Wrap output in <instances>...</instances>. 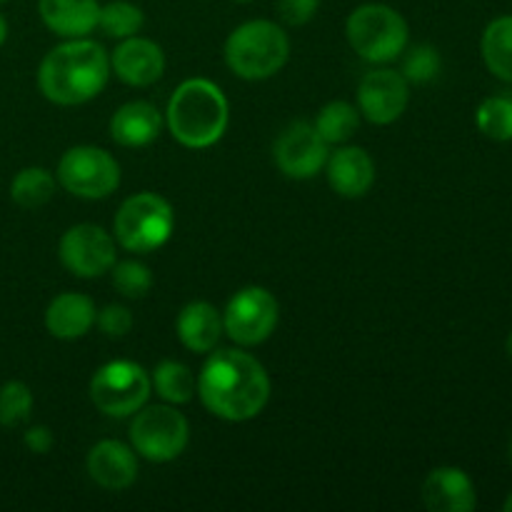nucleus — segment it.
I'll return each instance as SVG.
<instances>
[{
    "label": "nucleus",
    "instance_id": "18",
    "mask_svg": "<svg viewBox=\"0 0 512 512\" xmlns=\"http://www.w3.org/2000/svg\"><path fill=\"white\" fill-rule=\"evenodd\" d=\"M163 123V115L153 103L133 100V103L120 105L110 118V138L123 148H145L158 140Z\"/></svg>",
    "mask_w": 512,
    "mask_h": 512
},
{
    "label": "nucleus",
    "instance_id": "32",
    "mask_svg": "<svg viewBox=\"0 0 512 512\" xmlns=\"http://www.w3.org/2000/svg\"><path fill=\"white\" fill-rule=\"evenodd\" d=\"M318 8L320 0H278L280 18H283V23L293 25V28L310 23L315 13H318Z\"/></svg>",
    "mask_w": 512,
    "mask_h": 512
},
{
    "label": "nucleus",
    "instance_id": "2",
    "mask_svg": "<svg viewBox=\"0 0 512 512\" xmlns=\"http://www.w3.org/2000/svg\"><path fill=\"white\" fill-rule=\"evenodd\" d=\"M110 78V55L90 38L55 45L38 70V88L55 105H83L103 93Z\"/></svg>",
    "mask_w": 512,
    "mask_h": 512
},
{
    "label": "nucleus",
    "instance_id": "26",
    "mask_svg": "<svg viewBox=\"0 0 512 512\" xmlns=\"http://www.w3.org/2000/svg\"><path fill=\"white\" fill-rule=\"evenodd\" d=\"M145 23V15L138 5L128 3V0H113L108 5H100L98 28L103 30L108 38L125 40L140 33Z\"/></svg>",
    "mask_w": 512,
    "mask_h": 512
},
{
    "label": "nucleus",
    "instance_id": "20",
    "mask_svg": "<svg viewBox=\"0 0 512 512\" xmlns=\"http://www.w3.org/2000/svg\"><path fill=\"white\" fill-rule=\"evenodd\" d=\"M98 310L88 295L80 293H60L50 300L45 310V328L58 340H78L90 333L95 325Z\"/></svg>",
    "mask_w": 512,
    "mask_h": 512
},
{
    "label": "nucleus",
    "instance_id": "27",
    "mask_svg": "<svg viewBox=\"0 0 512 512\" xmlns=\"http://www.w3.org/2000/svg\"><path fill=\"white\" fill-rule=\"evenodd\" d=\"M478 130L490 140L510 143L512 140V98L510 95H493L478 105L475 113Z\"/></svg>",
    "mask_w": 512,
    "mask_h": 512
},
{
    "label": "nucleus",
    "instance_id": "38",
    "mask_svg": "<svg viewBox=\"0 0 512 512\" xmlns=\"http://www.w3.org/2000/svg\"><path fill=\"white\" fill-rule=\"evenodd\" d=\"M238 3H253V0H238Z\"/></svg>",
    "mask_w": 512,
    "mask_h": 512
},
{
    "label": "nucleus",
    "instance_id": "31",
    "mask_svg": "<svg viewBox=\"0 0 512 512\" xmlns=\"http://www.w3.org/2000/svg\"><path fill=\"white\" fill-rule=\"evenodd\" d=\"M95 323H98V328L108 338H125L133 330L135 320L125 305H105L98 313V318H95Z\"/></svg>",
    "mask_w": 512,
    "mask_h": 512
},
{
    "label": "nucleus",
    "instance_id": "35",
    "mask_svg": "<svg viewBox=\"0 0 512 512\" xmlns=\"http://www.w3.org/2000/svg\"><path fill=\"white\" fill-rule=\"evenodd\" d=\"M505 350H508V358L512 360V333L508 335V343H505Z\"/></svg>",
    "mask_w": 512,
    "mask_h": 512
},
{
    "label": "nucleus",
    "instance_id": "6",
    "mask_svg": "<svg viewBox=\"0 0 512 512\" xmlns=\"http://www.w3.org/2000/svg\"><path fill=\"white\" fill-rule=\"evenodd\" d=\"M115 240L130 253L163 248L175 228L173 205L158 193H138L120 205L113 220Z\"/></svg>",
    "mask_w": 512,
    "mask_h": 512
},
{
    "label": "nucleus",
    "instance_id": "7",
    "mask_svg": "<svg viewBox=\"0 0 512 512\" xmlns=\"http://www.w3.org/2000/svg\"><path fill=\"white\" fill-rule=\"evenodd\" d=\"M190 428L175 405H143L130 423V443L150 463H170L188 448Z\"/></svg>",
    "mask_w": 512,
    "mask_h": 512
},
{
    "label": "nucleus",
    "instance_id": "5",
    "mask_svg": "<svg viewBox=\"0 0 512 512\" xmlns=\"http://www.w3.org/2000/svg\"><path fill=\"white\" fill-rule=\"evenodd\" d=\"M345 35L355 53L375 65L400 58L408 48L410 30L403 15L383 3H365L348 15Z\"/></svg>",
    "mask_w": 512,
    "mask_h": 512
},
{
    "label": "nucleus",
    "instance_id": "29",
    "mask_svg": "<svg viewBox=\"0 0 512 512\" xmlns=\"http://www.w3.org/2000/svg\"><path fill=\"white\" fill-rule=\"evenodd\" d=\"M113 273V285L120 295L130 300H140L153 288V273L140 260H120L110 268Z\"/></svg>",
    "mask_w": 512,
    "mask_h": 512
},
{
    "label": "nucleus",
    "instance_id": "12",
    "mask_svg": "<svg viewBox=\"0 0 512 512\" xmlns=\"http://www.w3.org/2000/svg\"><path fill=\"white\" fill-rule=\"evenodd\" d=\"M275 165L285 178L308 180L315 178L328 163V143L320 138L315 125L298 120L290 123L275 140Z\"/></svg>",
    "mask_w": 512,
    "mask_h": 512
},
{
    "label": "nucleus",
    "instance_id": "30",
    "mask_svg": "<svg viewBox=\"0 0 512 512\" xmlns=\"http://www.w3.org/2000/svg\"><path fill=\"white\" fill-rule=\"evenodd\" d=\"M440 65H443V60H440V53L433 48V45H415V48H410L408 53H405L403 58V78L408 80V83H430V80L438 78L440 73Z\"/></svg>",
    "mask_w": 512,
    "mask_h": 512
},
{
    "label": "nucleus",
    "instance_id": "11",
    "mask_svg": "<svg viewBox=\"0 0 512 512\" xmlns=\"http://www.w3.org/2000/svg\"><path fill=\"white\" fill-rule=\"evenodd\" d=\"M58 253L60 263L78 278H100L115 265V240L100 225L80 223L65 230Z\"/></svg>",
    "mask_w": 512,
    "mask_h": 512
},
{
    "label": "nucleus",
    "instance_id": "14",
    "mask_svg": "<svg viewBox=\"0 0 512 512\" xmlns=\"http://www.w3.org/2000/svg\"><path fill=\"white\" fill-rule=\"evenodd\" d=\"M110 70L133 88H148L165 73V55L158 43L148 38H125L110 55Z\"/></svg>",
    "mask_w": 512,
    "mask_h": 512
},
{
    "label": "nucleus",
    "instance_id": "25",
    "mask_svg": "<svg viewBox=\"0 0 512 512\" xmlns=\"http://www.w3.org/2000/svg\"><path fill=\"white\" fill-rule=\"evenodd\" d=\"M55 193V178L45 168H23L10 183V198L25 210H35L48 203Z\"/></svg>",
    "mask_w": 512,
    "mask_h": 512
},
{
    "label": "nucleus",
    "instance_id": "8",
    "mask_svg": "<svg viewBox=\"0 0 512 512\" xmlns=\"http://www.w3.org/2000/svg\"><path fill=\"white\" fill-rule=\"evenodd\" d=\"M153 380L143 365L133 360H113L98 368L90 380V400L110 418H130L150 398Z\"/></svg>",
    "mask_w": 512,
    "mask_h": 512
},
{
    "label": "nucleus",
    "instance_id": "21",
    "mask_svg": "<svg viewBox=\"0 0 512 512\" xmlns=\"http://www.w3.org/2000/svg\"><path fill=\"white\" fill-rule=\"evenodd\" d=\"M175 333L180 343L193 353H210L218 345L220 335L225 333L223 315L205 300H195L178 313Z\"/></svg>",
    "mask_w": 512,
    "mask_h": 512
},
{
    "label": "nucleus",
    "instance_id": "10",
    "mask_svg": "<svg viewBox=\"0 0 512 512\" xmlns=\"http://www.w3.org/2000/svg\"><path fill=\"white\" fill-rule=\"evenodd\" d=\"M278 318L280 305L275 295L260 285H250L230 298L223 313V328L233 343L250 348L265 343L275 333Z\"/></svg>",
    "mask_w": 512,
    "mask_h": 512
},
{
    "label": "nucleus",
    "instance_id": "1",
    "mask_svg": "<svg viewBox=\"0 0 512 512\" xmlns=\"http://www.w3.org/2000/svg\"><path fill=\"white\" fill-rule=\"evenodd\" d=\"M198 395L215 418L245 423L268 405L270 378L253 355L225 348L205 360L198 375Z\"/></svg>",
    "mask_w": 512,
    "mask_h": 512
},
{
    "label": "nucleus",
    "instance_id": "39",
    "mask_svg": "<svg viewBox=\"0 0 512 512\" xmlns=\"http://www.w3.org/2000/svg\"><path fill=\"white\" fill-rule=\"evenodd\" d=\"M5 3H8V0H0V5H5Z\"/></svg>",
    "mask_w": 512,
    "mask_h": 512
},
{
    "label": "nucleus",
    "instance_id": "37",
    "mask_svg": "<svg viewBox=\"0 0 512 512\" xmlns=\"http://www.w3.org/2000/svg\"><path fill=\"white\" fill-rule=\"evenodd\" d=\"M508 460H510V465H512V438H510V443H508Z\"/></svg>",
    "mask_w": 512,
    "mask_h": 512
},
{
    "label": "nucleus",
    "instance_id": "22",
    "mask_svg": "<svg viewBox=\"0 0 512 512\" xmlns=\"http://www.w3.org/2000/svg\"><path fill=\"white\" fill-rule=\"evenodd\" d=\"M480 53L495 78L512 83V15H500L485 28Z\"/></svg>",
    "mask_w": 512,
    "mask_h": 512
},
{
    "label": "nucleus",
    "instance_id": "15",
    "mask_svg": "<svg viewBox=\"0 0 512 512\" xmlns=\"http://www.w3.org/2000/svg\"><path fill=\"white\" fill-rule=\"evenodd\" d=\"M423 503L433 512H470L478 505V493L465 470L443 465L425 478Z\"/></svg>",
    "mask_w": 512,
    "mask_h": 512
},
{
    "label": "nucleus",
    "instance_id": "24",
    "mask_svg": "<svg viewBox=\"0 0 512 512\" xmlns=\"http://www.w3.org/2000/svg\"><path fill=\"white\" fill-rule=\"evenodd\" d=\"M360 125V110L345 100H333L315 118V130L328 145H340L353 138Z\"/></svg>",
    "mask_w": 512,
    "mask_h": 512
},
{
    "label": "nucleus",
    "instance_id": "19",
    "mask_svg": "<svg viewBox=\"0 0 512 512\" xmlns=\"http://www.w3.org/2000/svg\"><path fill=\"white\" fill-rule=\"evenodd\" d=\"M45 28L60 38H88L98 28V0H38Z\"/></svg>",
    "mask_w": 512,
    "mask_h": 512
},
{
    "label": "nucleus",
    "instance_id": "3",
    "mask_svg": "<svg viewBox=\"0 0 512 512\" xmlns=\"http://www.w3.org/2000/svg\"><path fill=\"white\" fill-rule=\"evenodd\" d=\"M165 123L173 138L185 148H210L228 130V98L213 80L190 78L180 83L170 98Z\"/></svg>",
    "mask_w": 512,
    "mask_h": 512
},
{
    "label": "nucleus",
    "instance_id": "36",
    "mask_svg": "<svg viewBox=\"0 0 512 512\" xmlns=\"http://www.w3.org/2000/svg\"><path fill=\"white\" fill-rule=\"evenodd\" d=\"M503 510H505V512H512V495L503 503Z\"/></svg>",
    "mask_w": 512,
    "mask_h": 512
},
{
    "label": "nucleus",
    "instance_id": "4",
    "mask_svg": "<svg viewBox=\"0 0 512 512\" xmlns=\"http://www.w3.org/2000/svg\"><path fill=\"white\" fill-rule=\"evenodd\" d=\"M288 58V33L273 20H248L225 40V63L243 80L273 78Z\"/></svg>",
    "mask_w": 512,
    "mask_h": 512
},
{
    "label": "nucleus",
    "instance_id": "23",
    "mask_svg": "<svg viewBox=\"0 0 512 512\" xmlns=\"http://www.w3.org/2000/svg\"><path fill=\"white\" fill-rule=\"evenodd\" d=\"M150 380L155 385V393L170 405L190 403L193 395L198 393V378L188 365L178 363V360H163V363L155 365Z\"/></svg>",
    "mask_w": 512,
    "mask_h": 512
},
{
    "label": "nucleus",
    "instance_id": "13",
    "mask_svg": "<svg viewBox=\"0 0 512 512\" xmlns=\"http://www.w3.org/2000/svg\"><path fill=\"white\" fill-rule=\"evenodd\" d=\"M410 103V83L390 68L370 70L358 85V110L375 125H390Z\"/></svg>",
    "mask_w": 512,
    "mask_h": 512
},
{
    "label": "nucleus",
    "instance_id": "34",
    "mask_svg": "<svg viewBox=\"0 0 512 512\" xmlns=\"http://www.w3.org/2000/svg\"><path fill=\"white\" fill-rule=\"evenodd\" d=\"M5 38H8V23H5V18L0 15V45L5 43Z\"/></svg>",
    "mask_w": 512,
    "mask_h": 512
},
{
    "label": "nucleus",
    "instance_id": "33",
    "mask_svg": "<svg viewBox=\"0 0 512 512\" xmlns=\"http://www.w3.org/2000/svg\"><path fill=\"white\" fill-rule=\"evenodd\" d=\"M23 443H25V448L35 455L50 453L55 445L53 430H50L48 425H35V428H28L23 435Z\"/></svg>",
    "mask_w": 512,
    "mask_h": 512
},
{
    "label": "nucleus",
    "instance_id": "17",
    "mask_svg": "<svg viewBox=\"0 0 512 512\" xmlns=\"http://www.w3.org/2000/svg\"><path fill=\"white\" fill-rule=\"evenodd\" d=\"M88 475L105 490H125L138 480V458L120 440H100L88 453Z\"/></svg>",
    "mask_w": 512,
    "mask_h": 512
},
{
    "label": "nucleus",
    "instance_id": "16",
    "mask_svg": "<svg viewBox=\"0 0 512 512\" xmlns=\"http://www.w3.org/2000/svg\"><path fill=\"white\" fill-rule=\"evenodd\" d=\"M325 173H328L330 188L343 198H363L375 183L373 158L358 145H348L328 155Z\"/></svg>",
    "mask_w": 512,
    "mask_h": 512
},
{
    "label": "nucleus",
    "instance_id": "9",
    "mask_svg": "<svg viewBox=\"0 0 512 512\" xmlns=\"http://www.w3.org/2000/svg\"><path fill=\"white\" fill-rule=\"evenodd\" d=\"M58 183L78 198L103 200L118 190L120 165L108 150L78 145L60 158Z\"/></svg>",
    "mask_w": 512,
    "mask_h": 512
},
{
    "label": "nucleus",
    "instance_id": "28",
    "mask_svg": "<svg viewBox=\"0 0 512 512\" xmlns=\"http://www.w3.org/2000/svg\"><path fill=\"white\" fill-rule=\"evenodd\" d=\"M33 413V393L20 380H10L0 388V425L18 428Z\"/></svg>",
    "mask_w": 512,
    "mask_h": 512
}]
</instances>
